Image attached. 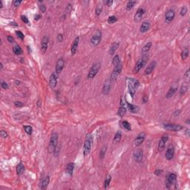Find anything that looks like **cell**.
<instances>
[{
    "label": "cell",
    "instance_id": "cell-1",
    "mask_svg": "<svg viewBox=\"0 0 190 190\" xmlns=\"http://www.w3.org/2000/svg\"><path fill=\"white\" fill-rule=\"evenodd\" d=\"M127 83H128V89L129 93L131 96L132 98L135 97V95L136 93V89L138 88L140 82L137 80L132 79V78H127Z\"/></svg>",
    "mask_w": 190,
    "mask_h": 190
},
{
    "label": "cell",
    "instance_id": "cell-2",
    "mask_svg": "<svg viewBox=\"0 0 190 190\" xmlns=\"http://www.w3.org/2000/svg\"><path fill=\"white\" fill-rule=\"evenodd\" d=\"M93 142V137L91 135H87L85 137V140L84 142V146H83V155L84 156L86 157L87 155H89L91 146Z\"/></svg>",
    "mask_w": 190,
    "mask_h": 190
},
{
    "label": "cell",
    "instance_id": "cell-3",
    "mask_svg": "<svg viewBox=\"0 0 190 190\" xmlns=\"http://www.w3.org/2000/svg\"><path fill=\"white\" fill-rule=\"evenodd\" d=\"M58 137H59L58 134L56 132H54L51 135L48 148L49 153H54L55 151L56 146H57V143H58Z\"/></svg>",
    "mask_w": 190,
    "mask_h": 190
},
{
    "label": "cell",
    "instance_id": "cell-4",
    "mask_svg": "<svg viewBox=\"0 0 190 190\" xmlns=\"http://www.w3.org/2000/svg\"><path fill=\"white\" fill-rule=\"evenodd\" d=\"M101 40H102V32L100 30H97L96 32L93 34V36L91 37V43L92 44L93 46L97 47L100 45Z\"/></svg>",
    "mask_w": 190,
    "mask_h": 190
},
{
    "label": "cell",
    "instance_id": "cell-5",
    "mask_svg": "<svg viewBox=\"0 0 190 190\" xmlns=\"http://www.w3.org/2000/svg\"><path fill=\"white\" fill-rule=\"evenodd\" d=\"M100 68V62H97L92 65V67L91 68V69L88 71V79H93L95 76L97 74V73L99 72V70Z\"/></svg>",
    "mask_w": 190,
    "mask_h": 190
},
{
    "label": "cell",
    "instance_id": "cell-6",
    "mask_svg": "<svg viewBox=\"0 0 190 190\" xmlns=\"http://www.w3.org/2000/svg\"><path fill=\"white\" fill-rule=\"evenodd\" d=\"M121 71H122V64H120L117 66H115V68H114V70L112 71V72L111 74L110 80H111V82H115L117 80Z\"/></svg>",
    "mask_w": 190,
    "mask_h": 190
},
{
    "label": "cell",
    "instance_id": "cell-7",
    "mask_svg": "<svg viewBox=\"0 0 190 190\" xmlns=\"http://www.w3.org/2000/svg\"><path fill=\"white\" fill-rule=\"evenodd\" d=\"M147 58L146 57V56H143L142 58L138 60V61L137 62L135 66V68H134V73H138L140 71V70L142 68H143L144 67V65H146V60Z\"/></svg>",
    "mask_w": 190,
    "mask_h": 190
},
{
    "label": "cell",
    "instance_id": "cell-8",
    "mask_svg": "<svg viewBox=\"0 0 190 190\" xmlns=\"http://www.w3.org/2000/svg\"><path fill=\"white\" fill-rule=\"evenodd\" d=\"M59 77V74H57L56 71L52 73L51 75L50 76V79H49V85L51 88H56V85H57V80Z\"/></svg>",
    "mask_w": 190,
    "mask_h": 190
},
{
    "label": "cell",
    "instance_id": "cell-9",
    "mask_svg": "<svg viewBox=\"0 0 190 190\" xmlns=\"http://www.w3.org/2000/svg\"><path fill=\"white\" fill-rule=\"evenodd\" d=\"M163 127L169 130V131H178L183 129V127L181 125L178 124H172V123H167V124H164Z\"/></svg>",
    "mask_w": 190,
    "mask_h": 190
},
{
    "label": "cell",
    "instance_id": "cell-10",
    "mask_svg": "<svg viewBox=\"0 0 190 190\" xmlns=\"http://www.w3.org/2000/svg\"><path fill=\"white\" fill-rule=\"evenodd\" d=\"M111 82H112L110 80V78L106 80V81L104 82L103 85H102V92L103 95H107L110 92L111 87Z\"/></svg>",
    "mask_w": 190,
    "mask_h": 190
},
{
    "label": "cell",
    "instance_id": "cell-11",
    "mask_svg": "<svg viewBox=\"0 0 190 190\" xmlns=\"http://www.w3.org/2000/svg\"><path fill=\"white\" fill-rule=\"evenodd\" d=\"M175 16V12L172 9H169L168 10L165 14V22L166 23H170L173 21Z\"/></svg>",
    "mask_w": 190,
    "mask_h": 190
},
{
    "label": "cell",
    "instance_id": "cell-12",
    "mask_svg": "<svg viewBox=\"0 0 190 190\" xmlns=\"http://www.w3.org/2000/svg\"><path fill=\"white\" fill-rule=\"evenodd\" d=\"M145 12H146V10H145L144 8H142V7L138 8L137 12H136L135 14V16H134L135 21L136 22H140L141 20H142V16H143V15L145 14Z\"/></svg>",
    "mask_w": 190,
    "mask_h": 190
},
{
    "label": "cell",
    "instance_id": "cell-13",
    "mask_svg": "<svg viewBox=\"0 0 190 190\" xmlns=\"http://www.w3.org/2000/svg\"><path fill=\"white\" fill-rule=\"evenodd\" d=\"M176 180H177V175L175 173L169 174V175L168 176V178H167L166 183V187L168 189H169L171 186H172V185H174V183H175Z\"/></svg>",
    "mask_w": 190,
    "mask_h": 190
},
{
    "label": "cell",
    "instance_id": "cell-14",
    "mask_svg": "<svg viewBox=\"0 0 190 190\" xmlns=\"http://www.w3.org/2000/svg\"><path fill=\"white\" fill-rule=\"evenodd\" d=\"M145 137H146V134L144 132H141L140 134L137 135V137L135 138L134 142H135V146H140L142 142H143L144 140H145Z\"/></svg>",
    "mask_w": 190,
    "mask_h": 190
},
{
    "label": "cell",
    "instance_id": "cell-15",
    "mask_svg": "<svg viewBox=\"0 0 190 190\" xmlns=\"http://www.w3.org/2000/svg\"><path fill=\"white\" fill-rule=\"evenodd\" d=\"M133 156H134V159L135 160L136 162L140 163L142 160V157H143V152H142V151L141 149H138L134 151Z\"/></svg>",
    "mask_w": 190,
    "mask_h": 190
},
{
    "label": "cell",
    "instance_id": "cell-16",
    "mask_svg": "<svg viewBox=\"0 0 190 190\" xmlns=\"http://www.w3.org/2000/svg\"><path fill=\"white\" fill-rule=\"evenodd\" d=\"M48 41H49V38L47 36H43L41 41V51L42 54H45L48 49Z\"/></svg>",
    "mask_w": 190,
    "mask_h": 190
},
{
    "label": "cell",
    "instance_id": "cell-17",
    "mask_svg": "<svg viewBox=\"0 0 190 190\" xmlns=\"http://www.w3.org/2000/svg\"><path fill=\"white\" fill-rule=\"evenodd\" d=\"M168 139H169V137L167 135H163L162 137L160 138V140L159 141V143H158V150L159 151L163 150V149L165 148V146H166V142L168 141Z\"/></svg>",
    "mask_w": 190,
    "mask_h": 190
},
{
    "label": "cell",
    "instance_id": "cell-18",
    "mask_svg": "<svg viewBox=\"0 0 190 190\" xmlns=\"http://www.w3.org/2000/svg\"><path fill=\"white\" fill-rule=\"evenodd\" d=\"M65 66V61L62 58H60L57 60L56 64V72L57 74H60Z\"/></svg>",
    "mask_w": 190,
    "mask_h": 190
},
{
    "label": "cell",
    "instance_id": "cell-19",
    "mask_svg": "<svg viewBox=\"0 0 190 190\" xmlns=\"http://www.w3.org/2000/svg\"><path fill=\"white\" fill-rule=\"evenodd\" d=\"M79 41H80V37L77 36L75 38V40H74L71 46V54L74 55L77 52V48H78V45H79Z\"/></svg>",
    "mask_w": 190,
    "mask_h": 190
},
{
    "label": "cell",
    "instance_id": "cell-20",
    "mask_svg": "<svg viewBox=\"0 0 190 190\" xmlns=\"http://www.w3.org/2000/svg\"><path fill=\"white\" fill-rule=\"evenodd\" d=\"M156 65H157V62H156L155 61L151 62L149 63V65L147 66V68H146V70H145V74H146V75L150 74L151 72L154 71V69L155 68Z\"/></svg>",
    "mask_w": 190,
    "mask_h": 190
},
{
    "label": "cell",
    "instance_id": "cell-21",
    "mask_svg": "<svg viewBox=\"0 0 190 190\" xmlns=\"http://www.w3.org/2000/svg\"><path fill=\"white\" fill-rule=\"evenodd\" d=\"M126 112V108L125 106V103H124V102L122 101V100L121 99V100H120V109L118 110L117 114H118V115L120 117H122L123 116L125 115Z\"/></svg>",
    "mask_w": 190,
    "mask_h": 190
},
{
    "label": "cell",
    "instance_id": "cell-22",
    "mask_svg": "<svg viewBox=\"0 0 190 190\" xmlns=\"http://www.w3.org/2000/svg\"><path fill=\"white\" fill-rule=\"evenodd\" d=\"M174 154H175V149H174V147L172 146H170L167 151H166V157L168 160H172L174 157Z\"/></svg>",
    "mask_w": 190,
    "mask_h": 190
},
{
    "label": "cell",
    "instance_id": "cell-23",
    "mask_svg": "<svg viewBox=\"0 0 190 190\" xmlns=\"http://www.w3.org/2000/svg\"><path fill=\"white\" fill-rule=\"evenodd\" d=\"M49 182H50V177H49V176H46L45 177H44V178L42 180L41 183H40V189H44V190L46 189L47 187H48V184H49Z\"/></svg>",
    "mask_w": 190,
    "mask_h": 190
},
{
    "label": "cell",
    "instance_id": "cell-24",
    "mask_svg": "<svg viewBox=\"0 0 190 190\" xmlns=\"http://www.w3.org/2000/svg\"><path fill=\"white\" fill-rule=\"evenodd\" d=\"M150 28V23L147 21H145L142 22V24L140 26V31L141 33H146L149 31V29Z\"/></svg>",
    "mask_w": 190,
    "mask_h": 190
},
{
    "label": "cell",
    "instance_id": "cell-25",
    "mask_svg": "<svg viewBox=\"0 0 190 190\" xmlns=\"http://www.w3.org/2000/svg\"><path fill=\"white\" fill-rule=\"evenodd\" d=\"M126 105H127V107H128L130 112H131L133 114H136L139 111V108L137 106L133 105V104L129 103L128 102H126Z\"/></svg>",
    "mask_w": 190,
    "mask_h": 190
},
{
    "label": "cell",
    "instance_id": "cell-26",
    "mask_svg": "<svg viewBox=\"0 0 190 190\" xmlns=\"http://www.w3.org/2000/svg\"><path fill=\"white\" fill-rule=\"evenodd\" d=\"M120 46V42H113V44L111 45V48L109 49V54L111 55H113L115 53V51L117 50V48Z\"/></svg>",
    "mask_w": 190,
    "mask_h": 190
},
{
    "label": "cell",
    "instance_id": "cell-27",
    "mask_svg": "<svg viewBox=\"0 0 190 190\" xmlns=\"http://www.w3.org/2000/svg\"><path fill=\"white\" fill-rule=\"evenodd\" d=\"M177 89V88L176 87H171V88L169 89V91H168V92H167V94H166V99H170L171 97H172L173 95H175V94L176 93Z\"/></svg>",
    "mask_w": 190,
    "mask_h": 190
},
{
    "label": "cell",
    "instance_id": "cell-28",
    "mask_svg": "<svg viewBox=\"0 0 190 190\" xmlns=\"http://www.w3.org/2000/svg\"><path fill=\"white\" fill-rule=\"evenodd\" d=\"M151 45H152V43H151V42H147L143 47H142V54H144V55L146 54L149 51V50H150V48H151Z\"/></svg>",
    "mask_w": 190,
    "mask_h": 190
},
{
    "label": "cell",
    "instance_id": "cell-29",
    "mask_svg": "<svg viewBox=\"0 0 190 190\" xmlns=\"http://www.w3.org/2000/svg\"><path fill=\"white\" fill-rule=\"evenodd\" d=\"M74 166H75V164L74 163H68L67 166H66V172H67V173L69 175H72L74 169Z\"/></svg>",
    "mask_w": 190,
    "mask_h": 190
},
{
    "label": "cell",
    "instance_id": "cell-30",
    "mask_svg": "<svg viewBox=\"0 0 190 190\" xmlns=\"http://www.w3.org/2000/svg\"><path fill=\"white\" fill-rule=\"evenodd\" d=\"M25 170V166H24V164L22 163H20L17 166H16V173L17 175H21L22 174V172H24Z\"/></svg>",
    "mask_w": 190,
    "mask_h": 190
},
{
    "label": "cell",
    "instance_id": "cell-31",
    "mask_svg": "<svg viewBox=\"0 0 190 190\" xmlns=\"http://www.w3.org/2000/svg\"><path fill=\"white\" fill-rule=\"evenodd\" d=\"M121 138H122V133L120 131H118L115 135V137H114V142H115V143H117V142H119L120 140H121Z\"/></svg>",
    "mask_w": 190,
    "mask_h": 190
},
{
    "label": "cell",
    "instance_id": "cell-32",
    "mask_svg": "<svg viewBox=\"0 0 190 190\" xmlns=\"http://www.w3.org/2000/svg\"><path fill=\"white\" fill-rule=\"evenodd\" d=\"M112 64L114 65V66H117L121 64V62H120V56L118 55H115L114 56L113 58V60H112Z\"/></svg>",
    "mask_w": 190,
    "mask_h": 190
},
{
    "label": "cell",
    "instance_id": "cell-33",
    "mask_svg": "<svg viewBox=\"0 0 190 190\" xmlns=\"http://www.w3.org/2000/svg\"><path fill=\"white\" fill-rule=\"evenodd\" d=\"M13 51L16 55H20L22 53V50L20 48V46L19 45H15L13 48Z\"/></svg>",
    "mask_w": 190,
    "mask_h": 190
},
{
    "label": "cell",
    "instance_id": "cell-34",
    "mask_svg": "<svg viewBox=\"0 0 190 190\" xmlns=\"http://www.w3.org/2000/svg\"><path fill=\"white\" fill-rule=\"evenodd\" d=\"M122 127L124 128L125 129H127L128 131H131V124L126 120H123L122 121Z\"/></svg>",
    "mask_w": 190,
    "mask_h": 190
},
{
    "label": "cell",
    "instance_id": "cell-35",
    "mask_svg": "<svg viewBox=\"0 0 190 190\" xmlns=\"http://www.w3.org/2000/svg\"><path fill=\"white\" fill-rule=\"evenodd\" d=\"M106 151H107V146H103L100 150V158L101 159H103L105 157V155L106 154Z\"/></svg>",
    "mask_w": 190,
    "mask_h": 190
},
{
    "label": "cell",
    "instance_id": "cell-36",
    "mask_svg": "<svg viewBox=\"0 0 190 190\" xmlns=\"http://www.w3.org/2000/svg\"><path fill=\"white\" fill-rule=\"evenodd\" d=\"M111 176L110 175H109L106 180H105V182H104V188H105L106 189L109 187V184H110V182H111Z\"/></svg>",
    "mask_w": 190,
    "mask_h": 190
},
{
    "label": "cell",
    "instance_id": "cell-37",
    "mask_svg": "<svg viewBox=\"0 0 190 190\" xmlns=\"http://www.w3.org/2000/svg\"><path fill=\"white\" fill-rule=\"evenodd\" d=\"M188 56H189V51H188L187 48H186L181 53V58H182V60H185L188 57Z\"/></svg>",
    "mask_w": 190,
    "mask_h": 190
},
{
    "label": "cell",
    "instance_id": "cell-38",
    "mask_svg": "<svg viewBox=\"0 0 190 190\" xmlns=\"http://www.w3.org/2000/svg\"><path fill=\"white\" fill-rule=\"evenodd\" d=\"M117 21V18L115 16H111L108 19V22H109V24H111V25L115 23Z\"/></svg>",
    "mask_w": 190,
    "mask_h": 190
},
{
    "label": "cell",
    "instance_id": "cell-39",
    "mask_svg": "<svg viewBox=\"0 0 190 190\" xmlns=\"http://www.w3.org/2000/svg\"><path fill=\"white\" fill-rule=\"evenodd\" d=\"M137 3V2L136 1H129L128 2H127V5H126V8H127V10H131V9L135 6V5Z\"/></svg>",
    "mask_w": 190,
    "mask_h": 190
},
{
    "label": "cell",
    "instance_id": "cell-40",
    "mask_svg": "<svg viewBox=\"0 0 190 190\" xmlns=\"http://www.w3.org/2000/svg\"><path fill=\"white\" fill-rule=\"evenodd\" d=\"M24 129L27 135H31L32 131H33V129L31 126H24Z\"/></svg>",
    "mask_w": 190,
    "mask_h": 190
},
{
    "label": "cell",
    "instance_id": "cell-41",
    "mask_svg": "<svg viewBox=\"0 0 190 190\" xmlns=\"http://www.w3.org/2000/svg\"><path fill=\"white\" fill-rule=\"evenodd\" d=\"M187 89H188L187 85H182V86L180 87V95H183V94L187 91Z\"/></svg>",
    "mask_w": 190,
    "mask_h": 190
},
{
    "label": "cell",
    "instance_id": "cell-42",
    "mask_svg": "<svg viewBox=\"0 0 190 190\" xmlns=\"http://www.w3.org/2000/svg\"><path fill=\"white\" fill-rule=\"evenodd\" d=\"M187 11H188V8H187L186 6H183L181 9H180V15H181L182 16H184L186 14Z\"/></svg>",
    "mask_w": 190,
    "mask_h": 190
},
{
    "label": "cell",
    "instance_id": "cell-43",
    "mask_svg": "<svg viewBox=\"0 0 190 190\" xmlns=\"http://www.w3.org/2000/svg\"><path fill=\"white\" fill-rule=\"evenodd\" d=\"M102 7L100 6V5H98L96 8V11H95V14H96L97 16H100L102 13Z\"/></svg>",
    "mask_w": 190,
    "mask_h": 190
},
{
    "label": "cell",
    "instance_id": "cell-44",
    "mask_svg": "<svg viewBox=\"0 0 190 190\" xmlns=\"http://www.w3.org/2000/svg\"><path fill=\"white\" fill-rule=\"evenodd\" d=\"M16 34L17 36L20 38L21 40H24L25 36H24V34H23L22 32H21V31H16Z\"/></svg>",
    "mask_w": 190,
    "mask_h": 190
},
{
    "label": "cell",
    "instance_id": "cell-45",
    "mask_svg": "<svg viewBox=\"0 0 190 190\" xmlns=\"http://www.w3.org/2000/svg\"><path fill=\"white\" fill-rule=\"evenodd\" d=\"M14 106L16 107H19V108H21L23 106V103L20 101H15L14 102Z\"/></svg>",
    "mask_w": 190,
    "mask_h": 190
},
{
    "label": "cell",
    "instance_id": "cell-46",
    "mask_svg": "<svg viewBox=\"0 0 190 190\" xmlns=\"http://www.w3.org/2000/svg\"><path fill=\"white\" fill-rule=\"evenodd\" d=\"M1 87L3 88V89H8L9 88V85H8V84L7 83V82H2V83H1Z\"/></svg>",
    "mask_w": 190,
    "mask_h": 190
},
{
    "label": "cell",
    "instance_id": "cell-47",
    "mask_svg": "<svg viewBox=\"0 0 190 190\" xmlns=\"http://www.w3.org/2000/svg\"><path fill=\"white\" fill-rule=\"evenodd\" d=\"M0 135H1V137L2 138H6L7 137V132L5 131L4 130H2L1 132H0Z\"/></svg>",
    "mask_w": 190,
    "mask_h": 190
},
{
    "label": "cell",
    "instance_id": "cell-48",
    "mask_svg": "<svg viewBox=\"0 0 190 190\" xmlns=\"http://www.w3.org/2000/svg\"><path fill=\"white\" fill-rule=\"evenodd\" d=\"M7 41H8L9 42H10V43H13V42H15V40H14V37H13L12 36H7Z\"/></svg>",
    "mask_w": 190,
    "mask_h": 190
},
{
    "label": "cell",
    "instance_id": "cell-49",
    "mask_svg": "<svg viewBox=\"0 0 190 190\" xmlns=\"http://www.w3.org/2000/svg\"><path fill=\"white\" fill-rule=\"evenodd\" d=\"M21 19H22V22H24L25 23H26V24L29 23V20H28V19H27L25 16H21Z\"/></svg>",
    "mask_w": 190,
    "mask_h": 190
},
{
    "label": "cell",
    "instance_id": "cell-50",
    "mask_svg": "<svg viewBox=\"0 0 190 190\" xmlns=\"http://www.w3.org/2000/svg\"><path fill=\"white\" fill-rule=\"evenodd\" d=\"M21 3H22V1H18V0H15V1L13 2V5H14V6H15V7L20 6Z\"/></svg>",
    "mask_w": 190,
    "mask_h": 190
},
{
    "label": "cell",
    "instance_id": "cell-51",
    "mask_svg": "<svg viewBox=\"0 0 190 190\" xmlns=\"http://www.w3.org/2000/svg\"><path fill=\"white\" fill-rule=\"evenodd\" d=\"M40 11L42 12V13H45L46 11V6L45 5H40Z\"/></svg>",
    "mask_w": 190,
    "mask_h": 190
},
{
    "label": "cell",
    "instance_id": "cell-52",
    "mask_svg": "<svg viewBox=\"0 0 190 190\" xmlns=\"http://www.w3.org/2000/svg\"><path fill=\"white\" fill-rule=\"evenodd\" d=\"M189 77H190V75H189V69H188V70L186 71L185 74H184V78H185L186 80H189Z\"/></svg>",
    "mask_w": 190,
    "mask_h": 190
},
{
    "label": "cell",
    "instance_id": "cell-53",
    "mask_svg": "<svg viewBox=\"0 0 190 190\" xmlns=\"http://www.w3.org/2000/svg\"><path fill=\"white\" fill-rule=\"evenodd\" d=\"M56 39H57V41L58 42H62V41H63V36H62V34H59L58 36H57V38H56Z\"/></svg>",
    "mask_w": 190,
    "mask_h": 190
},
{
    "label": "cell",
    "instance_id": "cell-54",
    "mask_svg": "<svg viewBox=\"0 0 190 190\" xmlns=\"http://www.w3.org/2000/svg\"><path fill=\"white\" fill-rule=\"evenodd\" d=\"M104 3H105V5H106L107 6H111V5L114 3V1H112V0H109V1H104Z\"/></svg>",
    "mask_w": 190,
    "mask_h": 190
},
{
    "label": "cell",
    "instance_id": "cell-55",
    "mask_svg": "<svg viewBox=\"0 0 190 190\" xmlns=\"http://www.w3.org/2000/svg\"><path fill=\"white\" fill-rule=\"evenodd\" d=\"M163 173V170H160V169H157V170H155V174L156 175H157V176H159V175H160L161 174Z\"/></svg>",
    "mask_w": 190,
    "mask_h": 190
},
{
    "label": "cell",
    "instance_id": "cell-56",
    "mask_svg": "<svg viewBox=\"0 0 190 190\" xmlns=\"http://www.w3.org/2000/svg\"><path fill=\"white\" fill-rule=\"evenodd\" d=\"M72 5H71L70 4L68 5V7H67V9H66V11H67L68 13H70L71 11V9H72V7H71Z\"/></svg>",
    "mask_w": 190,
    "mask_h": 190
},
{
    "label": "cell",
    "instance_id": "cell-57",
    "mask_svg": "<svg viewBox=\"0 0 190 190\" xmlns=\"http://www.w3.org/2000/svg\"><path fill=\"white\" fill-rule=\"evenodd\" d=\"M148 97H146V96H144L143 97H142V101H143V103H146L147 101H148Z\"/></svg>",
    "mask_w": 190,
    "mask_h": 190
},
{
    "label": "cell",
    "instance_id": "cell-58",
    "mask_svg": "<svg viewBox=\"0 0 190 190\" xmlns=\"http://www.w3.org/2000/svg\"><path fill=\"white\" fill-rule=\"evenodd\" d=\"M40 19V14H37V15H36L35 16H34V20H39Z\"/></svg>",
    "mask_w": 190,
    "mask_h": 190
},
{
    "label": "cell",
    "instance_id": "cell-59",
    "mask_svg": "<svg viewBox=\"0 0 190 190\" xmlns=\"http://www.w3.org/2000/svg\"><path fill=\"white\" fill-rule=\"evenodd\" d=\"M180 111H176L175 112V114H174V115H175V116H177V115H180Z\"/></svg>",
    "mask_w": 190,
    "mask_h": 190
},
{
    "label": "cell",
    "instance_id": "cell-60",
    "mask_svg": "<svg viewBox=\"0 0 190 190\" xmlns=\"http://www.w3.org/2000/svg\"><path fill=\"white\" fill-rule=\"evenodd\" d=\"M186 135H187L188 137L189 136V129H187L186 130Z\"/></svg>",
    "mask_w": 190,
    "mask_h": 190
},
{
    "label": "cell",
    "instance_id": "cell-61",
    "mask_svg": "<svg viewBox=\"0 0 190 190\" xmlns=\"http://www.w3.org/2000/svg\"><path fill=\"white\" fill-rule=\"evenodd\" d=\"M3 7V2L2 1H0V8H2Z\"/></svg>",
    "mask_w": 190,
    "mask_h": 190
},
{
    "label": "cell",
    "instance_id": "cell-62",
    "mask_svg": "<svg viewBox=\"0 0 190 190\" xmlns=\"http://www.w3.org/2000/svg\"><path fill=\"white\" fill-rule=\"evenodd\" d=\"M11 25H15V26H18V25H16V23H15V22H11Z\"/></svg>",
    "mask_w": 190,
    "mask_h": 190
},
{
    "label": "cell",
    "instance_id": "cell-63",
    "mask_svg": "<svg viewBox=\"0 0 190 190\" xmlns=\"http://www.w3.org/2000/svg\"><path fill=\"white\" fill-rule=\"evenodd\" d=\"M186 122L187 123V124H189V122H190V120H189V119H188V120L186 121Z\"/></svg>",
    "mask_w": 190,
    "mask_h": 190
},
{
    "label": "cell",
    "instance_id": "cell-64",
    "mask_svg": "<svg viewBox=\"0 0 190 190\" xmlns=\"http://www.w3.org/2000/svg\"><path fill=\"white\" fill-rule=\"evenodd\" d=\"M2 67H3V65H2V63H1V69H2Z\"/></svg>",
    "mask_w": 190,
    "mask_h": 190
}]
</instances>
